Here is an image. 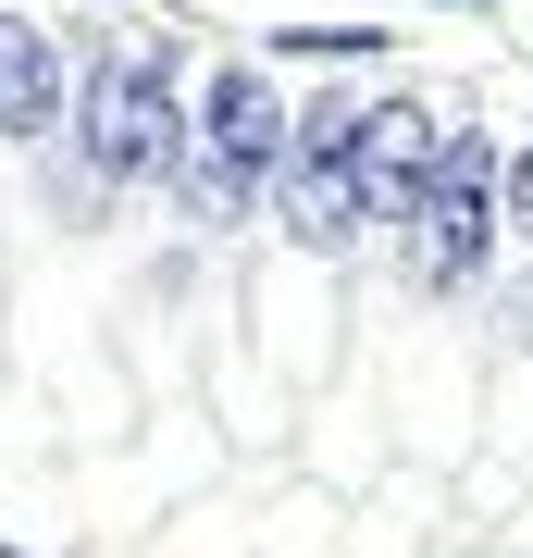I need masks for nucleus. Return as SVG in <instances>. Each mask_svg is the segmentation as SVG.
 Instances as JSON below:
<instances>
[{
  "label": "nucleus",
  "mask_w": 533,
  "mask_h": 558,
  "mask_svg": "<svg viewBox=\"0 0 533 558\" xmlns=\"http://www.w3.org/2000/svg\"><path fill=\"white\" fill-rule=\"evenodd\" d=\"M186 149V112H174V50H99L87 62V100H75V199L99 211L112 186L137 174H174Z\"/></svg>",
  "instance_id": "nucleus-1"
},
{
  "label": "nucleus",
  "mask_w": 533,
  "mask_h": 558,
  "mask_svg": "<svg viewBox=\"0 0 533 558\" xmlns=\"http://www.w3.org/2000/svg\"><path fill=\"white\" fill-rule=\"evenodd\" d=\"M496 223H509V161L484 149V124H447L435 174L410 199V274L422 286H472L496 260Z\"/></svg>",
  "instance_id": "nucleus-2"
},
{
  "label": "nucleus",
  "mask_w": 533,
  "mask_h": 558,
  "mask_svg": "<svg viewBox=\"0 0 533 558\" xmlns=\"http://www.w3.org/2000/svg\"><path fill=\"white\" fill-rule=\"evenodd\" d=\"M435 149H447V124L422 100H373V112H360V199H373V223H410Z\"/></svg>",
  "instance_id": "nucleus-3"
},
{
  "label": "nucleus",
  "mask_w": 533,
  "mask_h": 558,
  "mask_svg": "<svg viewBox=\"0 0 533 558\" xmlns=\"http://www.w3.org/2000/svg\"><path fill=\"white\" fill-rule=\"evenodd\" d=\"M198 137H211L223 161H249V174H286L298 112L274 100V75H261V62H223V75H211V100H198Z\"/></svg>",
  "instance_id": "nucleus-4"
},
{
  "label": "nucleus",
  "mask_w": 533,
  "mask_h": 558,
  "mask_svg": "<svg viewBox=\"0 0 533 558\" xmlns=\"http://www.w3.org/2000/svg\"><path fill=\"white\" fill-rule=\"evenodd\" d=\"M274 186H286V223H298L311 248H348L360 223H373V199H360V149H348V161H311V149H298Z\"/></svg>",
  "instance_id": "nucleus-5"
},
{
  "label": "nucleus",
  "mask_w": 533,
  "mask_h": 558,
  "mask_svg": "<svg viewBox=\"0 0 533 558\" xmlns=\"http://www.w3.org/2000/svg\"><path fill=\"white\" fill-rule=\"evenodd\" d=\"M50 112H62V50L25 13H0V137H38Z\"/></svg>",
  "instance_id": "nucleus-6"
},
{
  "label": "nucleus",
  "mask_w": 533,
  "mask_h": 558,
  "mask_svg": "<svg viewBox=\"0 0 533 558\" xmlns=\"http://www.w3.org/2000/svg\"><path fill=\"white\" fill-rule=\"evenodd\" d=\"M161 186H186V211H198V223H237V211L261 199V174H249V161H223L198 124H186V149H174V174H161Z\"/></svg>",
  "instance_id": "nucleus-7"
},
{
  "label": "nucleus",
  "mask_w": 533,
  "mask_h": 558,
  "mask_svg": "<svg viewBox=\"0 0 533 558\" xmlns=\"http://www.w3.org/2000/svg\"><path fill=\"white\" fill-rule=\"evenodd\" d=\"M509 236H533V137L509 149Z\"/></svg>",
  "instance_id": "nucleus-8"
},
{
  "label": "nucleus",
  "mask_w": 533,
  "mask_h": 558,
  "mask_svg": "<svg viewBox=\"0 0 533 558\" xmlns=\"http://www.w3.org/2000/svg\"><path fill=\"white\" fill-rule=\"evenodd\" d=\"M0 558H13V546H0Z\"/></svg>",
  "instance_id": "nucleus-9"
}]
</instances>
